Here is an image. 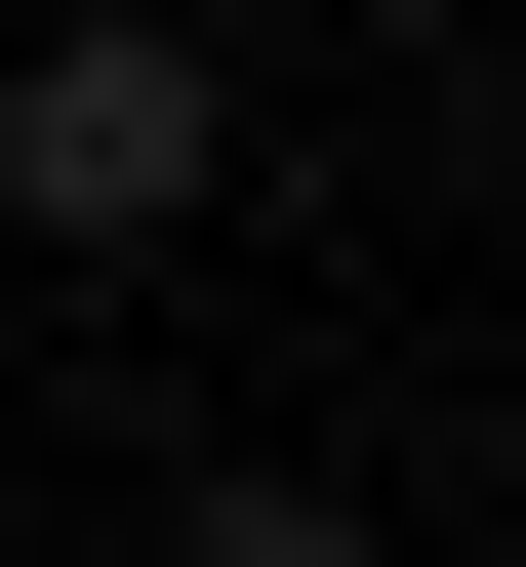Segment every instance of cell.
Wrapping results in <instances>:
<instances>
[{
    "instance_id": "1",
    "label": "cell",
    "mask_w": 526,
    "mask_h": 567,
    "mask_svg": "<svg viewBox=\"0 0 526 567\" xmlns=\"http://www.w3.org/2000/svg\"><path fill=\"white\" fill-rule=\"evenodd\" d=\"M203 203H244V82H203V0H41V41H0V244H203Z\"/></svg>"
},
{
    "instance_id": "2",
    "label": "cell",
    "mask_w": 526,
    "mask_h": 567,
    "mask_svg": "<svg viewBox=\"0 0 526 567\" xmlns=\"http://www.w3.org/2000/svg\"><path fill=\"white\" fill-rule=\"evenodd\" d=\"M163 567H364V486H283V446H203V486H163Z\"/></svg>"
}]
</instances>
